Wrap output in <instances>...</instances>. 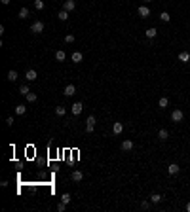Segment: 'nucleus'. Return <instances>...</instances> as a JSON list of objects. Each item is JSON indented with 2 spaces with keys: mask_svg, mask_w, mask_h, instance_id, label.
Returning <instances> with one entry per match:
<instances>
[{
  "mask_svg": "<svg viewBox=\"0 0 190 212\" xmlns=\"http://www.w3.org/2000/svg\"><path fill=\"white\" fill-rule=\"evenodd\" d=\"M31 30L34 32V34H42V32H44V23H42V21H34L31 25Z\"/></svg>",
  "mask_w": 190,
  "mask_h": 212,
  "instance_id": "1",
  "label": "nucleus"
},
{
  "mask_svg": "<svg viewBox=\"0 0 190 212\" xmlns=\"http://www.w3.org/2000/svg\"><path fill=\"white\" fill-rule=\"evenodd\" d=\"M182 117H185V114H182V110H173L171 112V121H175V123H179V121H182Z\"/></svg>",
  "mask_w": 190,
  "mask_h": 212,
  "instance_id": "2",
  "label": "nucleus"
},
{
  "mask_svg": "<svg viewBox=\"0 0 190 212\" xmlns=\"http://www.w3.org/2000/svg\"><path fill=\"white\" fill-rule=\"evenodd\" d=\"M74 93H76V87H74L72 83H70V85H67V87L63 89V95H65V97H72Z\"/></svg>",
  "mask_w": 190,
  "mask_h": 212,
  "instance_id": "3",
  "label": "nucleus"
},
{
  "mask_svg": "<svg viewBox=\"0 0 190 212\" xmlns=\"http://www.w3.org/2000/svg\"><path fill=\"white\" fill-rule=\"evenodd\" d=\"M82 110H84V104H82V102H74L72 104V114H74V116H80Z\"/></svg>",
  "mask_w": 190,
  "mask_h": 212,
  "instance_id": "4",
  "label": "nucleus"
},
{
  "mask_svg": "<svg viewBox=\"0 0 190 212\" xmlns=\"http://www.w3.org/2000/svg\"><path fill=\"white\" fill-rule=\"evenodd\" d=\"M74 8H76V2H74V0H65L63 9H67V12H72Z\"/></svg>",
  "mask_w": 190,
  "mask_h": 212,
  "instance_id": "5",
  "label": "nucleus"
},
{
  "mask_svg": "<svg viewBox=\"0 0 190 212\" xmlns=\"http://www.w3.org/2000/svg\"><path fill=\"white\" fill-rule=\"evenodd\" d=\"M137 12H139L141 17H148V15H150V8H148V6H139Z\"/></svg>",
  "mask_w": 190,
  "mask_h": 212,
  "instance_id": "6",
  "label": "nucleus"
},
{
  "mask_svg": "<svg viewBox=\"0 0 190 212\" xmlns=\"http://www.w3.org/2000/svg\"><path fill=\"white\" fill-rule=\"evenodd\" d=\"M70 178H72V182H82V178H84V172H82V171H72Z\"/></svg>",
  "mask_w": 190,
  "mask_h": 212,
  "instance_id": "7",
  "label": "nucleus"
},
{
  "mask_svg": "<svg viewBox=\"0 0 190 212\" xmlns=\"http://www.w3.org/2000/svg\"><path fill=\"white\" fill-rule=\"evenodd\" d=\"M122 131H124V123L116 121V123L112 125V133H114V135H122Z\"/></svg>",
  "mask_w": 190,
  "mask_h": 212,
  "instance_id": "8",
  "label": "nucleus"
},
{
  "mask_svg": "<svg viewBox=\"0 0 190 212\" xmlns=\"http://www.w3.org/2000/svg\"><path fill=\"white\" fill-rule=\"evenodd\" d=\"M25 78H27V81H34L38 78V74H36V70H27V74H25Z\"/></svg>",
  "mask_w": 190,
  "mask_h": 212,
  "instance_id": "9",
  "label": "nucleus"
},
{
  "mask_svg": "<svg viewBox=\"0 0 190 212\" xmlns=\"http://www.w3.org/2000/svg\"><path fill=\"white\" fill-rule=\"evenodd\" d=\"M15 114H17V116H25V114H27V104H17V106H15Z\"/></svg>",
  "mask_w": 190,
  "mask_h": 212,
  "instance_id": "10",
  "label": "nucleus"
},
{
  "mask_svg": "<svg viewBox=\"0 0 190 212\" xmlns=\"http://www.w3.org/2000/svg\"><path fill=\"white\" fill-rule=\"evenodd\" d=\"M65 59H67V53H65L63 49H57V51H55V61H59V63H63Z\"/></svg>",
  "mask_w": 190,
  "mask_h": 212,
  "instance_id": "11",
  "label": "nucleus"
},
{
  "mask_svg": "<svg viewBox=\"0 0 190 212\" xmlns=\"http://www.w3.org/2000/svg\"><path fill=\"white\" fill-rule=\"evenodd\" d=\"M82 61H84V55H82V51H74L72 53V63H82Z\"/></svg>",
  "mask_w": 190,
  "mask_h": 212,
  "instance_id": "12",
  "label": "nucleus"
},
{
  "mask_svg": "<svg viewBox=\"0 0 190 212\" xmlns=\"http://www.w3.org/2000/svg\"><path fill=\"white\" fill-rule=\"evenodd\" d=\"M122 150H124V152L133 150V140H124V142H122Z\"/></svg>",
  "mask_w": 190,
  "mask_h": 212,
  "instance_id": "13",
  "label": "nucleus"
},
{
  "mask_svg": "<svg viewBox=\"0 0 190 212\" xmlns=\"http://www.w3.org/2000/svg\"><path fill=\"white\" fill-rule=\"evenodd\" d=\"M179 61H181V63H188V61H190V53H188V51H181V53H179Z\"/></svg>",
  "mask_w": 190,
  "mask_h": 212,
  "instance_id": "14",
  "label": "nucleus"
},
{
  "mask_svg": "<svg viewBox=\"0 0 190 212\" xmlns=\"http://www.w3.org/2000/svg\"><path fill=\"white\" fill-rule=\"evenodd\" d=\"M29 15H31L29 8H21V9H19V15H17V17H19V19H27Z\"/></svg>",
  "mask_w": 190,
  "mask_h": 212,
  "instance_id": "15",
  "label": "nucleus"
},
{
  "mask_svg": "<svg viewBox=\"0 0 190 212\" xmlns=\"http://www.w3.org/2000/svg\"><path fill=\"white\" fill-rule=\"evenodd\" d=\"M167 172L169 174H177V172H179V165H177V163H171L167 167Z\"/></svg>",
  "mask_w": 190,
  "mask_h": 212,
  "instance_id": "16",
  "label": "nucleus"
},
{
  "mask_svg": "<svg viewBox=\"0 0 190 212\" xmlns=\"http://www.w3.org/2000/svg\"><path fill=\"white\" fill-rule=\"evenodd\" d=\"M6 78H8V81H15V80L19 78V74L15 72V70H10V72H8V76H6Z\"/></svg>",
  "mask_w": 190,
  "mask_h": 212,
  "instance_id": "17",
  "label": "nucleus"
},
{
  "mask_svg": "<svg viewBox=\"0 0 190 212\" xmlns=\"http://www.w3.org/2000/svg\"><path fill=\"white\" fill-rule=\"evenodd\" d=\"M68 14H70V12H67V9H61V12L57 14V17L61 19V21H67V19H68Z\"/></svg>",
  "mask_w": 190,
  "mask_h": 212,
  "instance_id": "18",
  "label": "nucleus"
},
{
  "mask_svg": "<svg viewBox=\"0 0 190 212\" xmlns=\"http://www.w3.org/2000/svg\"><path fill=\"white\" fill-rule=\"evenodd\" d=\"M169 19H171V15H169L167 12H162V14H160V21H163V23H169Z\"/></svg>",
  "mask_w": 190,
  "mask_h": 212,
  "instance_id": "19",
  "label": "nucleus"
},
{
  "mask_svg": "<svg viewBox=\"0 0 190 212\" xmlns=\"http://www.w3.org/2000/svg\"><path fill=\"white\" fill-rule=\"evenodd\" d=\"M167 136H169V133L165 131V129H160V131H158V138H160V140H165Z\"/></svg>",
  "mask_w": 190,
  "mask_h": 212,
  "instance_id": "20",
  "label": "nucleus"
},
{
  "mask_svg": "<svg viewBox=\"0 0 190 212\" xmlns=\"http://www.w3.org/2000/svg\"><path fill=\"white\" fill-rule=\"evenodd\" d=\"M167 104H169V100L165 99V97H162V99L158 100V106H160V108H167Z\"/></svg>",
  "mask_w": 190,
  "mask_h": 212,
  "instance_id": "21",
  "label": "nucleus"
},
{
  "mask_svg": "<svg viewBox=\"0 0 190 212\" xmlns=\"http://www.w3.org/2000/svg\"><path fill=\"white\" fill-rule=\"evenodd\" d=\"M44 0H34V9H38V12H40V9H44Z\"/></svg>",
  "mask_w": 190,
  "mask_h": 212,
  "instance_id": "22",
  "label": "nucleus"
},
{
  "mask_svg": "<svg viewBox=\"0 0 190 212\" xmlns=\"http://www.w3.org/2000/svg\"><path fill=\"white\" fill-rule=\"evenodd\" d=\"M19 93H21L23 97H27L29 93H31V89H29V85H21V87H19Z\"/></svg>",
  "mask_w": 190,
  "mask_h": 212,
  "instance_id": "23",
  "label": "nucleus"
},
{
  "mask_svg": "<svg viewBox=\"0 0 190 212\" xmlns=\"http://www.w3.org/2000/svg\"><path fill=\"white\" fill-rule=\"evenodd\" d=\"M55 114H57V116H65V114H67V108H65V106H55Z\"/></svg>",
  "mask_w": 190,
  "mask_h": 212,
  "instance_id": "24",
  "label": "nucleus"
},
{
  "mask_svg": "<svg viewBox=\"0 0 190 212\" xmlns=\"http://www.w3.org/2000/svg\"><path fill=\"white\" fill-rule=\"evenodd\" d=\"M156 34H158V28H148L146 30V38H154Z\"/></svg>",
  "mask_w": 190,
  "mask_h": 212,
  "instance_id": "25",
  "label": "nucleus"
},
{
  "mask_svg": "<svg viewBox=\"0 0 190 212\" xmlns=\"http://www.w3.org/2000/svg\"><path fill=\"white\" fill-rule=\"evenodd\" d=\"M150 201H152V203H160V201H162V195H160V193H152V195H150Z\"/></svg>",
  "mask_w": 190,
  "mask_h": 212,
  "instance_id": "26",
  "label": "nucleus"
},
{
  "mask_svg": "<svg viewBox=\"0 0 190 212\" xmlns=\"http://www.w3.org/2000/svg\"><path fill=\"white\" fill-rule=\"evenodd\" d=\"M36 99H38V97L34 95L32 91H31V93H29V95H27V100H29V102H36Z\"/></svg>",
  "mask_w": 190,
  "mask_h": 212,
  "instance_id": "27",
  "label": "nucleus"
},
{
  "mask_svg": "<svg viewBox=\"0 0 190 212\" xmlns=\"http://www.w3.org/2000/svg\"><path fill=\"white\" fill-rule=\"evenodd\" d=\"M61 201H63V203H70V195L63 193V195H61Z\"/></svg>",
  "mask_w": 190,
  "mask_h": 212,
  "instance_id": "28",
  "label": "nucleus"
},
{
  "mask_svg": "<svg viewBox=\"0 0 190 212\" xmlns=\"http://www.w3.org/2000/svg\"><path fill=\"white\" fill-rule=\"evenodd\" d=\"M65 42H67V44H72V42H74V34H67V36H65Z\"/></svg>",
  "mask_w": 190,
  "mask_h": 212,
  "instance_id": "29",
  "label": "nucleus"
},
{
  "mask_svg": "<svg viewBox=\"0 0 190 212\" xmlns=\"http://www.w3.org/2000/svg\"><path fill=\"white\" fill-rule=\"evenodd\" d=\"M65 207H67V203H63V201H61V203L57 205V210H59V212H65Z\"/></svg>",
  "mask_w": 190,
  "mask_h": 212,
  "instance_id": "30",
  "label": "nucleus"
},
{
  "mask_svg": "<svg viewBox=\"0 0 190 212\" xmlns=\"http://www.w3.org/2000/svg\"><path fill=\"white\" fill-rule=\"evenodd\" d=\"M86 133H93V125L91 123H86Z\"/></svg>",
  "mask_w": 190,
  "mask_h": 212,
  "instance_id": "31",
  "label": "nucleus"
},
{
  "mask_svg": "<svg viewBox=\"0 0 190 212\" xmlns=\"http://www.w3.org/2000/svg\"><path fill=\"white\" fill-rule=\"evenodd\" d=\"M6 125H8V127L14 125V117H8V119H6Z\"/></svg>",
  "mask_w": 190,
  "mask_h": 212,
  "instance_id": "32",
  "label": "nucleus"
},
{
  "mask_svg": "<svg viewBox=\"0 0 190 212\" xmlns=\"http://www.w3.org/2000/svg\"><path fill=\"white\" fill-rule=\"evenodd\" d=\"M87 123H91V125H95V116H90V117H87Z\"/></svg>",
  "mask_w": 190,
  "mask_h": 212,
  "instance_id": "33",
  "label": "nucleus"
},
{
  "mask_svg": "<svg viewBox=\"0 0 190 212\" xmlns=\"http://www.w3.org/2000/svg\"><path fill=\"white\" fill-rule=\"evenodd\" d=\"M141 208H145V210H146V208H148V201H143V203H141Z\"/></svg>",
  "mask_w": 190,
  "mask_h": 212,
  "instance_id": "34",
  "label": "nucleus"
},
{
  "mask_svg": "<svg viewBox=\"0 0 190 212\" xmlns=\"http://www.w3.org/2000/svg\"><path fill=\"white\" fill-rule=\"evenodd\" d=\"M0 2H2V4H4V6H8L10 2H12V0H0Z\"/></svg>",
  "mask_w": 190,
  "mask_h": 212,
  "instance_id": "35",
  "label": "nucleus"
},
{
  "mask_svg": "<svg viewBox=\"0 0 190 212\" xmlns=\"http://www.w3.org/2000/svg\"><path fill=\"white\" fill-rule=\"evenodd\" d=\"M186 212H190V201L186 203Z\"/></svg>",
  "mask_w": 190,
  "mask_h": 212,
  "instance_id": "36",
  "label": "nucleus"
},
{
  "mask_svg": "<svg viewBox=\"0 0 190 212\" xmlns=\"http://www.w3.org/2000/svg\"><path fill=\"white\" fill-rule=\"evenodd\" d=\"M146 2H150V0H146Z\"/></svg>",
  "mask_w": 190,
  "mask_h": 212,
  "instance_id": "37",
  "label": "nucleus"
}]
</instances>
